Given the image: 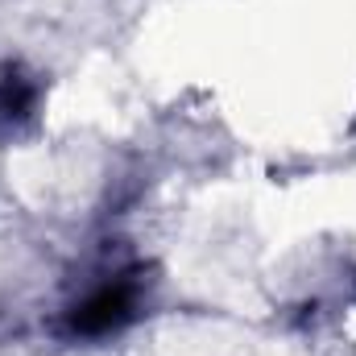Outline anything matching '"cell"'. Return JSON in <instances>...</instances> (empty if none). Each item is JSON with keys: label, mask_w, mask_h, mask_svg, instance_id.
<instances>
[{"label": "cell", "mask_w": 356, "mask_h": 356, "mask_svg": "<svg viewBox=\"0 0 356 356\" xmlns=\"http://www.w3.org/2000/svg\"><path fill=\"white\" fill-rule=\"evenodd\" d=\"M137 307H141V277L137 273H116L112 282L95 286L88 298H79L67 311L63 332L75 336V340H104V336L129 327L137 319Z\"/></svg>", "instance_id": "cell-1"}, {"label": "cell", "mask_w": 356, "mask_h": 356, "mask_svg": "<svg viewBox=\"0 0 356 356\" xmlns=\"http://www.w3.org/2000/svg\"><path fill=\"white\" fill-rule=\"evenodd\" d=\"M38 108V83L21 67L0 71V124H25Z\"/></svg>", "instance_id": "cell-2"}]
</instances>
